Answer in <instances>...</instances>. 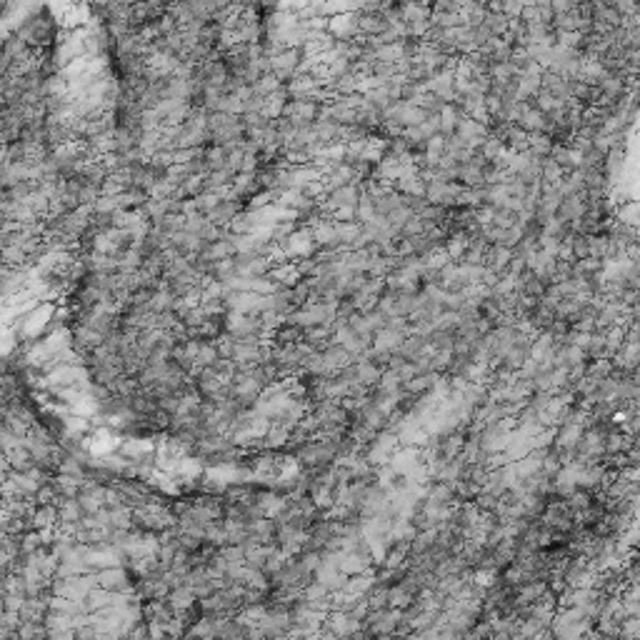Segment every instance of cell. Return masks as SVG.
<instances>
[{"label":"cell","instance_id":"6da1fadb","mask_svg":"<svg viewBox=\"0 0 640 640\" xmlns=\"http://www.w3.org/2000/svg\"><path fill=\"white\" fill-rule=\"evenodd\" d=\"M550 633L555 640H595V623L583 608H561L555 613Z\"/></svg>","mask_w":640,"mask_h":640}]
</instances>
